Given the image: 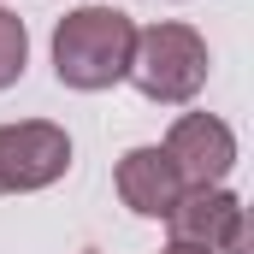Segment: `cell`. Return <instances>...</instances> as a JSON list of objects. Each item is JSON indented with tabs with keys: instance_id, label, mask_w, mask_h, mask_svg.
I'll return each mask as SVG.
<instances>
[{
	"instance_id": "cell-8",
	"label": "cell",
	"mask_w": 254,
	"mask_h": 254,
	"mask_svg": "<svg viewBox=\"0 0 254 254\" xmlns=\"http://www.w3.org/2000/svg\"><path fill=\"white\" fill-rule=\"evenodd\" d=\"M160 254H207V249H184V243H166Z\"/></svg>"
},
{
	"instance_id": "cell-4",
	"label": "cell",
	"mask_w": 254,
	"mask_h": 254,
	"mask_svg": "<svg viewBox=\"0 0 254 254\" xmlns=\"http://www.w3.org/2000/svg\"><path fill=\"white\" fill-rule=\"evenodd\" d=\"M71 172V136L48 119L0 125V195H36Z\"/></svg>"
},
{
	"instance_id": "cell-3",
	"label": "cell",
	"mask_w": 254,
	"mask_h": 254,
	"mask_svg": "<svg viewBox=\"0 0 254 254\" xmlns=\"http://www.w3.org/2000/svg\"><path fill=\"white\" fill-rule=\"evenodd\" d=\"M166 225H172V243H184V249L254 254L249 207H243V195H231L225 184H213V190H184V195H178V207L166 213Z\"/></svg>"
},
{
	"instance_id": "cell-5",
	"label": "cell",
	"mask_w": 254,
	"mask_h": 254,
	"mask_svg": "<svg viewBox=\"0 0 254 254\" xmlns=\"http://www.w3.org/2000/svg\"><path fill=\"white\" fill-rule=\"evenodd\" d=\"M160 148H166V160L178 166L184 190H213V184H225L231 166H237V130L225 125V119H213V113H184L178 125L166 130Z\"/></svg>"
},
{
	"instance_id": "cell-1",
	"label": "cell",
	"mask_w": 254,
	"mask_h": 254,
	"mask_svg": "<svg viewBox=\"0 0 254 254\" xmlns=\"http://www.w3.org/2000/svg\"><path fill=\"white\" fill-rule=\"evenodd\" d=\"M130 48H136V24L119 6H77L54 24V77L77 95H101L125 83Z\"/></svg>"
},
{
	"instance_id": "cell-6",
	"label": "cell",
	"mask_w": 254,
	"mask_h": 254,
	"mask_svg": "<svg viewBox=\"0 0 254 254\" xmlns=\"http://www.w3.org/2000/svg\"><path fill=\"white\" fill-rule=\"evenodd\" d=\"M113 178H119V201H125L130 213H142V219H166L178 207V195H184V178H178V166L166 160L160 142L130 148Z\"/></svg>"
},
{
	"instance_id": "cell-7",
	"label": "cell",
	"mask_w": 254,
	"mask_h": 254,
	"mask_svg": "<svg viewBox=\"0 0 254 254\" xmlns=\"http://www.w3.org/2000/svg\"><path fill=\"white\" fill-rule=\"evenodd\" d=\"M24 65H30V30H24L18 12L0 6V89H12L24 77Z\"/></svg>"
},
{
	"instance_id": "cell-2",
	"label": "cell",
	"mask_w": 254,
	"mask_h": 254,
	"mask_svg": "<svg viewBox=\"0 0 254 254\" xmlns=\"http://www.w3.org/2000/svg\"><path fill=\"white\" fill-rule=\"evenodd\" d=\"M207 71H213V60H207L201 30H190V24H148V30H136L125 77L160 107H190L207 89Z\"/></svg>"
}]
</instances>
